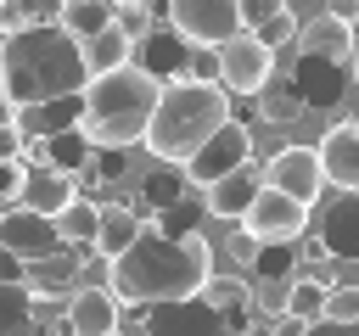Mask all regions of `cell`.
<instances>
[{
	"mask_svg": "<svg viewBox=\"0 0 359 336\" xmlns=\"http://www.w3.org/2000/svg\"><path fill=\"white\" fill-rule=\"evenodd\" d=\"M140 325H146V330H163V336H174V330H224V314H219L202 291H185V297L146 302Z\"/></svg>",
	"mask_w": 359,
	"mask_h": 336,
	"instance_id": "cell-12",
	"label": "cell"
},
{
	"mask_svg": "<svg viewBox=\"0 0 359 336\" xmlns=\"http://www.w3.org/2000/svg\"><path fill=\"white\" fill-rule=\"evenodd\" d=\"M252 246H258V241H252V235H247V230H236V241H230V252H236V258H241V263H247V258H252Z\"/></svg>",
	"mask_w": 359,
	"mask_h": 336,
	"instance_id": "cell-42",
	"label": "cell"
},
{
	"mask_svg": "<svg viewBox=\"0 0 359 336\" xmlns=\"http://www.w3.org/2000/svg\"><path fill=\"white\" fill-rule=\"evenodd\" d=\"M325 11H331V17H342V22H353V28H359V0H325Z\"/></svg>",
	"mask_w": 359,
	"mask_h": 336,
	"instance_id": "cell-40",
	"label": "cell"
},
{
	"mask_svg": "<svg viewBox=\"0 0 359 336\" xmlns=\"http://www.w3.org/2000/svg\"><path fill=\"white\" fill-rule=\"evenodd\" d=\"M269 73H275V50H269L258 34L236 28L230 39H219V84H224L230 95H252Z\"/></svg>",
	"mask_w": 359,
	"mask_h": 336,
	"instance_id": "cell-8",
	"label": "cell"
},
{
	"mask_svg": "<svg viewBox=\"0 0 359 336\" xmlns=\"http://www.w3.org/2000/svg\"><path fill=\"white\" fill-rule=\"evenodd\" d=\"M90 134L73 123V129H62V134H50V140H39V157L34 162H50V168H67V174H79L84 162H90Z\"/></svg>",
	"mask_w": 359,
	"mask_h": 336,
	"instance_id": "cell-28",
	"label": "cell"
},
{
	"mask_svg": "<svg viewBox=\"0 0 359 336\" xmlns=\"http://www.w3.org/2000/svg\"><path fill=\"white\" fill-rule=\"evenodd\" d=\"M62 0H0V34L11 28H34V22H56Z\"/></svg>",
	"mask_w": 359,
	"mask_h": 336,
	"instance_id": "cell-34",
	"label": "cell"
},
{
	"mask_svg": "<svg viewBox=\"0 0 359 336\" xmlns=\"http://www.w3.org/2000/svg\"><path fill=\"white\" fill-rule=\"evenodd\" d=\"M202 297L224 314V330H247V325L258 319V308H252V286H247L241 274H219V269H213V274L202 280Z\"/></svg>",
	"mask_w": 359,
	"mask_h": 336,
	"instance_id": "cell-22",
	"label": "cell"
},
{
	"mask_svg": "<svg viewBox=\"0 0 359 336\" xmlns=\"http://www.w3.org/2000/svg\"><path fill=\"white\" fill-rule=\"evenodd\" d=\"M0 78H6V101L11 106L56 101V95H84V84H90L84 45L62 22L11 28L0 39Z\"/></svg>",
	"mask_w": 359,
	"mask_h": 336,
	"instance_id": "cell-2",
	"label": "cell"
},
{
	"mask_svg": "<svg viewBox=\"0 0 359 336\" xmlns=\"http://www.w3.org/2000/svg\"><path fill=\"white\" fill-rule=\"evenodd\" d=\"M224 118H230V90L213 84V78H185V73H180V78H163L140 146H146L157 162H185Z\"/></svg>",
	"mask_w": 359,
	"mask_h": 336,
	"instance_id": "cell-4",
	"label": "cell"
},
{
	"mask_svg": "<svg viewBox=\"0 0 359 336\" xmlns=\"http://www.w3.org/2000/svg\"><path fill=\"white\" fill-rule=\"evenodd\" d=\"M0 118H11V101H6V78H0Z\"/></svg>",
	"mask_w": 359,
	"mask_h": 336,
	"instance_id": "cell-44",
	"label": "cell"
},
{
	"mask_svg": "<svg viewBox=\"0 0 359 336\" xmlns=\"http://www.w3.org/2000/svg\"><path fill=\"white\" fill-rule=\"evenodd\" d=\"M236 17H241V28L258 34L269 50L292 45V34H297V11H292L286 0H236Z\"/></svg>",
	"mask_w": 359,
	"mask_h": 336,
	"instance_id": "cell-18",
	"label": "cell"
},
{
	"mask_svg": "<svg viewBox=\"0 0 359 336\" xmlns=\"http://www.w3.org/2000/svg\"><path fill=\"white\" fill-rule=\"evenodd\" d=\"M320 241L337 263H359V190H337L320 213Z\"/></svg>",
	"mask_w": 359,
	"mask_h": 336,
	"instance_id": "cell-14",
	"label": "cell"
},
{
	"mask_svg": "<svg viewBox=\"0 0 359 336\" xmlns=\"http://www.w3.org/2000/svg\"><path fill=\"white\" fill-rule=\"evenodd\" d=\"M280 308H286V314H297L303 325H314V319H320V308H325V280L297 269V274L286 280V302H280Z\"/></svg>",
	"mask_w": 359,
	"mask_h": 336,
	"instance_id": "cell-33",
	"label": "cell"
},
{
	"mask_svg": "<svg viewBox=\"0 0 359 336\" xmlns=\"http://www.w3.org/2000/svg\"><path fill=\"white\" fill-rule=\"evenodd\" d=\"M112 17H118V6H112V0H62V11H56V22H62L79 45H84L90 34H101Z\"/></svg>",
	"mask_w": 359,
	"mask_h": 336,
	"instance_id": "cell-30",
	"label": "cell"
},
{
	"mask_svg": "<svg viewBox=\"0 0 359 336\" xmlns=\"http://www.w3.org/2000/svg\"><path fill=\"white\" fill-rule=\"evenodd\" d=\"M185 190H191V179L180 174V162H157L151 174H140V179H135V196H140V202H129V207L151 224V218H157V213H168Z\"/></svg>",
	"mask_w": 359,
	"mask_h": 336,
	"instance_id": "cell-19",
	"label": "cell"
},
{
	"mask_svg": "<svg viewBox=\"0 0 359 336\" xmlns=\"http://www.w3.org/2000/svg\"><path fill=\"white\" fill-rule=\"evenodd\" d=\"M185 78H213V84H219V45H191Z\"/></svg>",
	"mask_w": 359,
	"mask_h": 336,
	"instance_id": "cell-37",
	"label": "cell"
},
{
	"mask_svg": "<svg viewBox=\"0 0 359 336\" xmlns=\"http://www.w3.org/2000/svg\"><path fill=\"white\" fill-rule=\"evenodd\" d=\"M348 129H353V134H359V112H348Z\"/></svg>",
	"mask_w": 359,
	"mask_h": 336,
	"instance_id": "cell-46",
	"label": "cell"
},
{
	"mask_svg": "<svg viewBox=\"0 0 359 336\" xmlns=\"http://www.w3.org/2000/svg\"><path fill=\"white\" fill-rule=\"evenodd\" d=\"M185 56H191V45H185L168 22H151L146 34H135V56H129V62L151 67L157 78H180V73H185Z\"/></svg>",
	"mask_w": 359,
	"mask_h": 336,
	"instance_id": "cell-17",
	"label": "cell"
},
{
	"mask_svg": "<svg viewBox=\"0 0 359 336\" xmlns=\"http://www.w3.org/2000/svg\"><path fill=\"white\" fill-rule=\"evenodd\" d=\"M22 269H28V263H22L17 252H6V246H0V280H22Z\"/></svg>",
	"mask_w": 359,
	"mask_h": 336,
	"instance_id": "cell-41",
	"label": "cell"
},
{
	"mask_svg": "<svg viewBox=\"0 0 359 336\" xmlns=\"http://www.w3.org/2000/svg\"><path fill=\"white\" fill-rule=\"evenodd\" d=\"M157 90H163V78L140 62L90 73V84L79 95L84 101L79 129L90 134V146H140V134L151 123V106H157Z\"/></svg>",
	"mask_w": 359,
	"mask_h": 336,
	"instance_id": "cell-3",
	"label": "cell"
},
{
	"mask_svg": "<svg viewBox=\"0 0 359 336\" xmlns=\"http://www.w3.org/2000/svg\"><path fill=\"white\" fill-rule=\"evenodd\" d=\"M258 185H264V179H258L252 162H247V168H236V174H224V179H213V185H202V202H208L213 218H241Z\"/></svg>",
	"mask_w": 359,
	"mask_h": 336,
	"instance_id": "cell-25",
	"label": "cell"
},
{
	"mask_svg": "<svg viewBox=\"0 0 359 336\" xmlns=\"http://www.w3.org/2000/svg\"><path fill=\"white\" fill-rule=\"evenodd\" d=\"M314 151H320L325 185H337V190H359V134H353L348 123L325 129V140H320Z\"/></svg>",
	"mask_w": 359,
	"mask_h": 336,
	"instance_id": "cell-20",
	"label": "cell"
},
{
	"mask_svg": "<svg viewBox=\"0 0 359 336\" xmlns=\"http://www.w3.org/2000/svg\"><path fill=\"white\" fill-rule=\"evenodd\" d=\"M22 174H28L22 157H0V202H6V207L22 196Z\"/></svg>",
	"mask_w": 359,
	"mask_h": 336,
	"instance_id": "cell-38",
	"label": "cell"
},
{
	"mask_svg": "<svg viewBox=\"0 0 359 336\" xmlns=\"http://www.w3.org/2000/svg\"><path fill=\"white\" fill-rule=\"evenodd\" d=\"M129 56H135V39H129V34L118 28V17H112V22L101 28V34H90V39H84V67H90V73L123 67Z\"/></svg>",
	"mask_w": 359,
	"mask_h": 336,
	"instance_id": "cell-27",
	"label": "cell"
},
{
	"mask_svg": "<svg viewBox=\"0 0 359 336\" xmlns=\"http://www.w3.org/2000/svg\"><path fill=\"white\" fill-rule=\"evenodd\" d=\"M264 185H275V190H286V196H297V202H320L325 196V168H320V151L314 146H280L275 157H269V174H264Z\"/></svg>",
	"mask_w": 359,
	"mask_h": 336,
	"instance_id": "cell-11",
	"label": "cell"
},
{
	"mask_svg": "<svg viewBox=\"0 0 359 336\" xmlns=\"http://www.w3.org/2000/svg\"><path fill=\"white\" fill-rule=\"evenodd\" d=\"M292 45H297V50H314V56H337V62H348V50H353V22L320 11L314 22H297Z\"/></svg>",
	"mask_w": 359,
	"mask_h": 336,
	"instance_id": "cell-23",
	"label": "cell"
},
{
	"mask_svg": "<svg viewBox=\"0 0 359 336\" xmlns=\"http://www.w3.org/2000/svg\"><path fill=\"white\" fill-rule=\"evenodd\" d=\"M236 224L252 241H297V235H309V202H297V196H286L275 185H258Z\"/></svg>",
	"mask_w": 359,
	"mask_h": 336,
	"instance_id": "cell-7",
	"label": "cell"
},
{
	"mask_svg": "<svg viewBox=\"0 0 359 336\" xmlns=\"http://www.w3.org/2000/svg\"><path fill=\"white\" fill-rule=\"evenodd\" d=\"M73 196H79V179H73L67 168L28 162V174H22V196H17V202H28V207H39V213H50V218H56V207H62V202H73Z\"/></svg>",
	"mask_w": 359,
	"mask_h": 336,
	"instance_id": "cell-21",
	"label": "cell"
},
{
	"mask_svg": "<svg viewBox=\"0 0 359 336\" xmlns=\"http://www.w3.org/2000/svg\"><path fill=\"white\" fill-rule=\"evenodd\" d=\"M79 95H56V101H28V106H11V123L22 129V140L28 146H39V140H50V134H62V129H73L79 123Z\"/></svg>",
	"mask_w": 359,
	"mask_h": 336,
	"instance_id": "cell-16",
	"label": "cell"
},
{
	"mask_svg": "<svg viewBox=\"0 0 359 336\" xmlns=\"http://www.w3.org/2000/svg\"><path fill=\"white\" fill-rule=\"evenodd\" d=\"M185 45H219L241 28L236 17V0H168V17H163Z\"/></svg>",
	"mask_w": 359,
	"mask_h": 336,
	"instance_id": "cell-9",
	"label": "cell"
},
{
	"mask_svg": "<svg viewBox=\"0 0 359 336\" xmlns=\"http://www.w3.org/2000/svg\"><path fill=\"white\" fill-rule=\"evenodd\" d=\"M0 246L17 252L22 263H34V258H45V252L62 246V230H56L50 213H39V207H28V202H11V207L0 213Z\"/></svg>",
	"mask_w": 359,
	"mask_h": 336,
	"instance_id": "cell-10",
	"label": "cell"
},
{
	"mask_svg": "<svg viewBox=\"0 0 359 336\" xmlns=\"http://www.w3.org/2000/svg\"><path fill=\"white\" fill-rule=\"evenodd\" d=\"M286 73H292V84H297V101H303V112H337V106L348 101V90H353V73H348V62H337V56L297 50Z\"/></svg>",
	"mask_w": 359,
	"mask_h": 336,
	"instance_id": "cell-6",
	"label": "cell"
},
{
	"mask_svg": "<svg viewBox=\"0 0 359 336\" xmlns=\"http://www.w3.org/2000/svg\"><path fill=\"white\" fill-rule=\"evenodd\" d=\"M118 308H123V302L112 297L107 280H101V286L90 280V286H73V291H67V325H73L79 336H112V330H118Z\"/></svg>",
	"mask_w": 359,
	"mask_h": 336,
	"instance_id": "cell-13",
	"label": "cell"
},
{
	"mask_svg": "<svg viewBox=\"0 0 359 336\" xmlns=\"http://www.w3.org/2000/svg\"><path fill=\"white\" fill-rule=\"evenodd\" d=\"M140 213L129 207V202H112V207H101V224H95V246L90 252H101V258H112V252H123L135 235H140Z\"/></svg>",
	"mask_w": 359,
	"mask_h": 336,
	"instance_id": "cell-26",
	"label": "cell"
},
{
	"mask_svg": "<svg viewBox=\"0 0 359 336\" xmlns=\"http://www.w3.org/2000/svg\"><path fill=\"white\" fill-rule=\"evenodd\" d=\"M252 162V129L247 123H236V118H224L185 162H180V174L202 190V185H213V179H224V174H236V168H247Z\"/></svg>",
	"mask_w": 359,
	"mask_h": 336,
	"instance_id": "cell-5",
	"label": "cell"
},
{
	"mask_svg": "<svg viewBox=\"0 0 359 336\" xmlns=\"http://www.w3.org/2000/svg\"><path fill=\"white\" fill-rule=\"evenodd\" d=\"M28 151V140H22V129L11 123V118H0V157H22Z\"/></svg>",
	"mask_w": 359,
	"mask_h": 336,
	"instance_id": "cell-39",
	"label": "cell"
},
{
	"mask_svg": "<svg viewBox=\"0 0 359 336\" xmlns=\"http://www.w3.org/2000/svg\"><path fill=\"white\" fill-rule=\"evenodd\" d=\"M314 325H359V286L331 280V286H325V308H320Z\"/></svg>",
	"mask_w": 359,
	"mask_h": 336,
	"instance_id": "cell-35",
	"label": "cell"
},
{
	"mask_svg": "<svg viewBox=\"0 0 359 336\" xmlns=\"http://www.w3.org/2000/svg\"><path fill=\"white\" fill-rule=\"evenodd\" d=\"M84 252H90V246H73V241H62L56 252L34 258V263H28V269H34V297H39V302H56V297H67V291L79 286V274H84Z\"/></svg>",
	"mask_w": 359,
	"mask_h": 336,
	"instance_id": "cell-15",
	"label": "cell"
},
{
	"mask_svg": "<svg viewBox=\"0 0 359 336\" xmlns=\"http://www.w3.org/2000/svg\"><path fill=\"white\" fill-rule=\"evenodd\" d=\"M95 224H101V202L73 196V202L56 207V230H62V241H73V246H95Z\"/></svg>",
	"mask_w": 359,
	"mask_h": 336,
	"instance_id": "cell-32",
	"label": "cell"
},
{
	"mask_svg": "<svg viewBox=\"0 0 359 336\" xmlns=\"http://www.w3.org/2000/svg\"><path fill=\"white\" fill-rule=\"evenodd\" d=\"M213 274V241L202 230L168 235L157 224H140V235L107 258V286L118 302H163V297H185L202 291V280Z\"/></svg>",
	"mask_w": 359,
	"mask_h": 336,
	"instance_id": "cell-1",
	"label": "cell"
},
{
	"mask_svg": "<svg viewBox=\"0 0 359 336\" xmlns=\"http://www.w3.org/2000/svg\"><path fill=\"white\" fill-rule=\"evenodd\" d=\"M112 6H123V11H129V6H151V0H112Z\"/></svg>",
	"mask_w": 359,
	"mask_h": 336,
	"instance_id": "cell-45",
	"label": "cell"
},
{
	"mask_svg": "<svg viewBox=\"0 0 359 336\" xmlns=\"http://www.w3.org/2000/svg\"><path fill=\"white\" fill-rule=\"evenodd\" d=\"M39 319V297L28 280H0V336L6 330H28Z\"/></svg>",
	"mask_w": 359,
	"mask_h": 336,
	"instance_id": "cell-31",
	"label": "cell"
},
{
	"mask_svg": "<svg viewBox=\"0 0 359 336\" xmlns=\"http://www.w3.org/2000/svg\"><path fill=\"white\" fill-rule=\"evenodd\" d=\"M202 213H208V202H202V196H196V185H191V190H185L168 213H157L151 224H157V230H168V235H185V230H196V224H202Z\"/></svg>",
	"mask_w": 359,
	"mask_h": 336,
	"instance_id": "cell-36",
	"label": "cell"
},
{
	"mask_svg": "<svg viewBox=\"0 0 359 336\" xmlns=\"http://www.w3.org/2000/svg\"><path fill=\"white\" fill-rule=\"evenodd\" d=\"M348 73H353V84H359V28H353V50H348Z\"/></svg>",
	"mask_w": 359,
	"mask_h": 336,
	"instance_id": "cell-43",
	"label": "cell"
},
{
	"mask_svg": "<svg viewBox=\"0 0 359 336\" xmlns=\"http://www.w3.org/2000/svg\"><path fill=\"white\" fill-rule=\"evenodd\" d=\"M252 101H258V118L264 123H297V118H309L303 112V101H297V84H292V73L275 62V73L252 90Z\"/></svg>",
	"mask_w": 359,
	"mask_h": 336,
	"instance_id": "cell-24",
	"label": "cell"
},
{
	"mask_svg": "<svg viewBox=\"0 0 359 336\" xmlns=\"http://www.w3.org/2000/svg\"><path fill=\"white\" fill-rule=\"evenodd\" d=\"M247 269H252L264 286H286V280L297 274V246H292V241H258L252 258H247Z\"/></svg>",
	"mask_w": 359,
	"mask_h": 336,
	"instance_id": "cell-29",
	"label": "cell"
}]
</instances>
